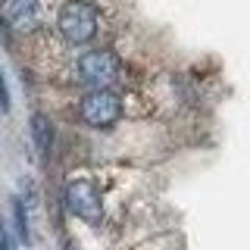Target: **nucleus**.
<instances>
[{
    "mask_svg": "<svg viewBox=\"0 0 250 250\" xmlns=\"http://www.w3.org/2000/svg\"><path fill=\"white\" fill-rule=\"evenodd\" d=\"M0 250H10V238H6V229L0 225Z\"/></svg>",
    "mask_w": 250,
    "mask_h": 250,
    "instance_id": "9",
    "label": "nucleus"
},
{
    "mask_svg": "<svg viewBox=\"0 0 250 250\" xmlns=\"http://www.w3.org/2000/svg\"><path fill=\"white\" fill-rule=\"evenodd\" d=\"M119 116H122V100L109 88H97L82 100V119L94 128H109L113 122H119Z\"/></svg>",
    "mask_w": 250,
    "mask_h": 250,
    "instance_id": "3",
    "label": "nucleus"
},
{
    "mask_svg": "<svg viewBox=\"0 0 250 250\" xmlns=\"http://www.w3.org/2000/svg\"><path fill=\"white\" fill-rule=\"evenodd\" d=\"M60 35L69 44H88L97 35V10L84 0H69L60 10Z\"/></svg>",
    "mask_w": 250,
    "mask_h": 250,
    "instance_id": "1",
    "label": "nucleus"
},
{
    "mask_svg": "<svg viewBox=\"0 0 250 250\" xmlns=\"http://www.w3.org/2000/svg\"><path fill=\"white\" fill-rule=\"evenodd\" d=\"M66 250H75V247H69V244H66Z\"/></svg>",
    "mask_w": 250,
    "mask_h": 250,
    "instance_id": "10",
    "label": "nucleus"
},
{
    "mask_svg": "<svg viewBox=\"0 0 250 250\" xmlns=\"http://www.w3.org/2000/svg\"><path fill=\"white\" fill-rule=\"evenodd\" d=\"M31 138H35V147H38V153L44 156H50V144H53V128H50V119L41 113H35L31 116Z\"/></svg>",
    "mask_w": 250,
    "mask_h": 250,
    "instance_id": "6",
    "label": "nucleus"
},
{
    "mask_svg": "<svg viewBox=\"0 0 250 250\" xmlns=\"http://www.w3.org/2000/svg\"><path fill=\"white\" fill-rule=\"evenodd\" d=\"M119 75V60L113 57L109 50H91L78 60V78L88 88H109Z\"/></svg>",
    "mask_w": 250,
    "mask_h": 250,
    "instance_id": "4",
    "label": "nucleus"
},
{
    "mask_svg": "<svg viewBox=\"0 0 250 250\" xmlns=\"http://www.w3.org/2000/svg\"><path fill=\"white\" fill-rule=\"evenodd\" d=\"M66 207L69 213L84 219V222L97 225L104 219V200H100V191L97 185L88 182V178H78V182H69L66 188Z\"/></svg>",
    "mask_w": 250,
    "mask_h": 250,
    "instance_id": "2",
    "label": "nucleus"
},
{
    "mask_svg": "<svg viewBox=\"0 0 250 250\" xmlns=\"http://www.w3.org/2000/svg\"><path fill=\"white\" fill-rule=\"evenodd\" d=\"M0 16H3V25L10 31L25 35V31H31L38 25L41 6H38V0H3L0 3Z\"/></svg>",
    "mask_w": 250,
    "mask_h": 250,
    "instance_id": "5",
    "label": "nucleus"
},
{
    "mask_svg": "<svg viewBox=\"0 0 250 250\" xmlns=\"http://www.w3.org/2000/svg\"><path fill=\"white\" fill-rule=\"evenodd\" d=\"M16 225H19V238L31 244V231H28V219H25V203L16 200Z\"/></svg>",
    "mask_w": 250,
    "mask_h": 250,
    "instance_id": "7",
    "label": "nucleus"
},
{
    "mask_svg": "<svg viewBox=\"0 0 250 250\" xmlns=\"http://www.w3.org/2000/svg\"><path fill=\"white\" fill-rule=\"evenodd\" d=\"M0 109H10V91H6V78H3V69H0Z\"/></svg>",
    "mask_w": 250,
    "mask_h": 250,
    "instance_id": "8",
    "label": "nucleus"
}]
</instances>
